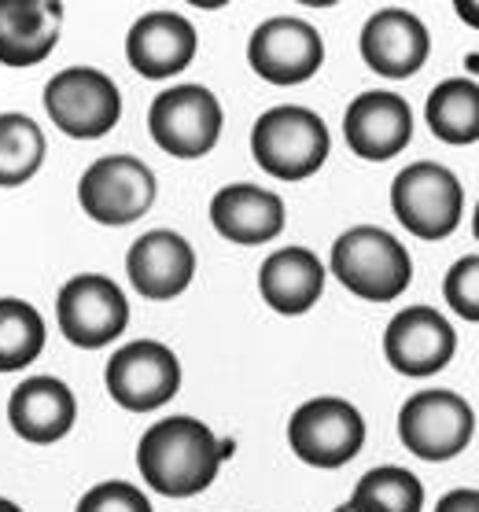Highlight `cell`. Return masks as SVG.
Segmentation results:
<instances>
[{"instance_id": "1", "label": "cell", "mask_w": 479, "mask_h": 512, "mask_svg": "<svg viewBox=\"0 0 479 512\" xmlns=\"http://www.w3.org/2000/svg\"><path fill=\"white\" fill-rule=\"evenodd\" d=\"M233 446L218 443L203 420L196 417H166L141 435L137 468L144 483L166 498H192L218 479V468Z\"/></svg>"}, {"instance_id": "2", "label": "cell", "mask_w": 479, "mask_h": 512, "mask_svg": "<svg viewBox=\"0 0 479 512\" xmlns=\"http://www.w3.org/2000/svg\"><path fill=\"white\" fill-rule=\"evenodd\" d=\"M332 137L317 111L299 104L269 107L251 129V155L255 163L277 181H306L328 159Z\"/></svg>"}, {"instance_id": "3", "label": "cell", "mask_w": 479, "mask_h": 512, "mask_svg": "<svg viewBox=\"0 0 479 512\" xmlns=\"http://www.w3.org/2000/svg\"><path fill=\"white\" fill-rule=\"evenodd\" d=\"M332 273L365 303H395L413 280V262L387 229L354 225L332 244Z\"/></svg>"}, {"instance_id": "4", "label": "cell", "mask_w": 479, "mask_h": 512, "mask_svg": "<svg viewBox=\"0 0 479 512\" xmlns=\"http://www.w3.org/2000/svg\"><path fill=\"white\" fill-rule=\"evenodd\" d=\"M395 218L421 240H443L461 225L465 188L454 170L439 163H413L391 185Z\"/></svg>"}, {"instance_id": "5", "label": "cell", "mask_w": 479, "mask_h": 512, "mask_svg": "<svg viewBox=\"0 0 479 512\" xmlns=\"http://www.w3.org/2000/svg\"><path fill=\"white\" fill-rule=\"evenodd\" d=\"M222 104L203 85H174L152 100V140L174 159H203L222 137Z\"/></svg>"}, {"instance_id": "6", "label": "cell", "mask_w": 479, "mask_h": 512, "mask_svg": "<svg viewBox=\"0 0 479 512\" xmlns=\"http://www.w3.org/2000/svg\"><path fill=\"white\" fill-rule=\"evenodd\" d=\"M288 443L299 461L314 468H343L362 454L365 420L362 413L336 395L310 398L292 413Z\"/></svg>"}, {"instance_id": "7", "label": "cell", "mask_w": 479, "mask_h": 512, "mask_svg": "<svg viewBox=\"0 0 479 512\" xmlns=\"http://www.w3.org/2000/svg\"><path fill=\"white\" fill-rule=\"evenodd\" d=\"M45 111L52 126L74 140H96L122 118L118 85L96 67H67L45 85Z\"/></svg>"}, {"instance_id": "8", "label": "cell", "mask_w": 479, "mask_h": 512, "mask_svg": "<svg viewBox=\"0 0 479 512\" xmlns=\"http://www.w3.org/2000/svg\"><path fill=\"white\" fill-rule=\"evenodd\" d=\"M476 431V413L454 391H417L398 409V439L424 461H450L465 454Z\"/></svg>"}, {"instance_id": "9", "label": "cell", "mask_w": 479, "mask_h": 512, "mask_svg": "<svg viewBox=\"0 0 479 512\" xmlns=\"http://www.w3.org/2000/svg\"><path fill=\"white\" fill-rule=\"evenodd\" d=\"M107 395L129 413H152L166 406L181 387V361L166 343L133 339L111 354L104 369Z\"/></svg>"}, {"instance_id": "10", "label": "cell", "mask_w": 479, "mask_h": 512, "mask_svg": "<svg viewBox=\"0 0 479 512\" xmlns=\"http://www.w3.org/2000/svg\"><path fill=\"white\" fill-rule=\"evenodd\" d=\"M78 203L100 225H129L155 203V174L133 155H104L78 181Z\"/></svg>"}, {"instance_id": "11", "label": "cell", "mask_w": 479, "mask_h": 512, "mask_svg": "<svg viewBox=\"0 0 479 512\" xmlns=\"http://www.w3.org/2000/svg\"><path fill=\"white\" fill-rule=\"evenodd\" d=\"M56 317L59 332L71 339L74 347L100 350L126 332L129 303L111 277L82 273V277H71L59 288Z\"/></svg>"}, {"instance_id": "12", "label": "cell", "mask_w": 479, "mask_h": 512, "mask_svg": "<svg viewBox=\"0 0 479 512\" xmlns=\"http://www.w3.org/2000/svg\"><path fill=\"white\" fill-rule=\"evenodd\" d=\"M247 63L269 85L310 82L325 63V41L299 15H277L258 26L247 41Z\"/></svg>"}, {"instance_id": "13", "label": "cell", "mask_w": 479, "mask_h": 512, "mask_svg": "<svg viewBox=\"0 0 479 512\" xmlns=\"http://www.w3.org/2000/svg\"><path fill=\"white\" fill-rule=\"evenodd\" d=\"M457 336L450 321L432 306H406L384 332V354L402 376H435L450 365Z\"/></svg>"}, {"instance_id": "14", "label": "cell", "mask_w": 479, "mask_h": 512, "mask_svg": "<svg viewBox=\"0 0 479 512\" xmlns=\"http://www.w3.org/2000/svg\"><path fill=\"white\" fill-rule=\"evenodd\" d=\"M343 137L358 159H395L413 140V111L395 93H362L343 115Z\"/></svg>"}, {"instance_id": "15", "label": "cell", "mask_w": 479, "mask_h": 512, "mask_svg": "<svg viewBox=\"0 0 479 512\" xmlns=\"http://www.w3.org/2000/svg\"><path fill=\"white\" fill-rule=\"evenodd\" d=\"M129 284L152 303H166L192 284L196 277V251L185 236L174 229H152L144 233L126 255Z\"/></svg>"}, {"instance_id": "16", "label": "cell", "mask_w": 479, "mask_h": 512, "mask_svg": "<svg viewBox=\"0 0 479 512\" xmlns=\"http://www.w3.org/2000/svg\"><path fill=\"white\" fill-rule=\"evenodd\" d=\"M428 26L406 8H384L362 26V59L384 78H413L428 63Z\"/></svg>"}, {"instance_id": "17", "label": "cell", "mask_w": 479, "mask_h": 512, "mask_svg": "<svg viewBox=\"0 0 479 512\" xmlns=\"http://www.w3.org/2000/svg\"><path fill=\"white\" fill-rule=\"evenodd\" d=\"M196 26L177 12H148L129 26V67L144 78H174L196 59Z\"/></svg>"}, {"instance_id": "18", "label": "cell", "mask_w": 479, "mask_h": 512, "mask_svg": "<svg viewBox=\"0 0 479 512\" xmlns=\"http://www.w3.org/2000/svg\"><path fill=\"white\" fill-rule=\"evenodd\" d=\"M8 420L19 439L37 446L59 443L78 420L74 391L56 376H30L12 391Z\"/></svg>"}, {"instance_id": "19", "label": "cell", "mask_w": 479, "mask_h": 512, "mask_svg": "<svg viewBox=\"0 0 479 512\" xmlns=\"http://www.w3.org/2000/svg\"><path fill=\"white\" fill-rule=\"evenodd\" d=\"M63 30V4L56 0H0V63L4 67H34Z\"/></svg>"}, {"instance_id": "20", "label": "cell", "mask_w": 479, "mask_h": 512, "mask_svg": "<svg viewBox=\"0 0 479 512\" xmlns=\"http://www.w3.org/2000/svg\"><path fill=\"white\" fill-rule=\"evenodd\" d=\"M211 222L229 244H269L284 229V199L258 185H229L211 199Z\"/></svg>"}, {"instance_id": "21", "label": "cell", "mask_w": 479, "mask_h": 512, "mask_svg": "<svg viewBox=\"0 0 479 512\" xmlns=\"http://www.w3.org/2000/svg\"><path fill=\"white\" fill-rule=\"evenodd\" d=\"M258 291L277 314H306L325 291V266L306 247H281L258 269Z\"/></svg>"}, {"instance_id": "22", "label": "cell", "mask_w": 479, "mask_h": 512, "mask_svg": "<svg viewBox=\"0 0 479 512\" xmlns=\"http://www.w3.org/2000/svg\"><path fill=\"white\" fill-rule=\"evenodd\" d=\"M424 118L446 144H476L479 140V89L472 78H446L432 89Z\"/></svg>"}, {"instance_id": "23", "label": "cell", "mask_w": 479, "mask_h": 512, "mask_svg": "<svg viewBox=\"0 0 479 512\" xmlns=\"http://www.w3.org/2000/svg\"><path fill=\"white\" fill-rule=\"evenodd\" d=\"M45 163V133L30 115H0V188H19Z\"/></svg>"}, {"instance_id": "24", "label": "cell", "mask_w": 479, "mask_h": 512, "mask_svg": "<svg viewBox=\"0 0 479 512\" xmlns=\"http://www.w3.org/2000/svg\"><path fill=\"white\" fill-rule=\"evenodd\" d=\"M347 505H351V512H421L424 487L406 468L380 465L358 479Z\"/></svg>"}, {"instance_id": "25", "label": "cell", "mask_w": 479, "mask_h": 512, "mask_svg": "<svg viewBox=\"0 0 479 512\" xmlns=\"http://www.w3.org/2000/svg\"><path fill=\"white\" fill-rule=\"evenodd\" d=\"M45 350V317L26 299H0V373L34 365Z\"/></svg>"}, {"instance_id": "26", "label": "cell", "mask_w": 479, "mask_h": 512, "mask_svg": "<svg viewBox=\"0 0 479 512\" xmlns=\"http://www.w3.org/2000/svg\"><path fill=\"white\" fill-rule=\"evenodd\" d=\"M74 512H152V501L144 498L141 487L111 479V483H96L93 490H85Z\"/></svg>"}, {"instance_id": "27", "label": "cell", "mask_w": 479, "mask_h": 512, "mask_svg": "<svg viewBox=\"0 0 479 512\" xmlns=\"http://www.w3.org/2000/svg\"><path fill=\"white\" fill-rule=\"evenodd\" d=\"M446 303L454 306L465 321H479V258L465 255L446 273Z\"/></svg>"}, {"instance_id": "28", "label": "cell", "mask_w": 479, "mask_h": 512, "mask_svg": "<svg viewBox=\"0 0 479 512\" xmlns=\"http://www.w3.org/2000/svg\"><path fill=\"white\" fill-rule=\"evenodd\" d=\"M435 512H479V494L472 487H461V490H450L439 498Z\"/></svg>"}, {"instance_id": "29", "label": "cell", "mask_w": 479, "mask_h": 512, "mask_svg": "<svg viewBox=\"0 0 479 512\" xmlns=\"http://www.w3.org/2000/svg\"><path fill=\"white\" fill-rule=\"evenodd\" d=\"M0 512H23V509H19V505H15V501L0 498Z\"/></svg>"}, {"instance_id": "30", "label": "cell", "mask_w": 479, "mask_h": 512, "mask_svg": "<svg viewBox=\"0 0 479 512\" xmlns=\"http://www.w3.org/2000/svg\"><path fill=\"white\" fill-rule=\"evenodd\" d=\"M336 512H351V505H339V509Z\"/></svg>"}]
</instances>
